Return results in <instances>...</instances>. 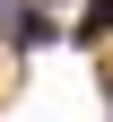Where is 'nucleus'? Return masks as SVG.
<instances>
[{
    "label": "nucleus",
    "mask_w": 113,
    "mask_h": 122,
    "mask_svg": "<svg viewBox=\"0 0 113 122\" xmlns=\"http://www.w3.org/2000/svg\"><path fill=\"white\" fill-rule=\"evenodd\" d=\"M0 35L18 44V52H35V44H52V35H61V18H52V9H26V0H18V9L0 0Z\"/></svg>",
    "instance_id": "nucleus-1"
},
{
    "label": "nucleus",
    "mask_w": 113,
    "mask_h": 122,
    "mask_svg": "<svg viewBox=\"0 0 113 122\" xmlns=\"http://www.w3.org/2000/svg\"><path fill=\"white\" fill-rule=\"evenodd\" d=\"M70 35H78V44H96V35H113V0H87V9L70 18Z\"/></svg>",
    "instance_id": "nucleus-2"
}]
</instances>
